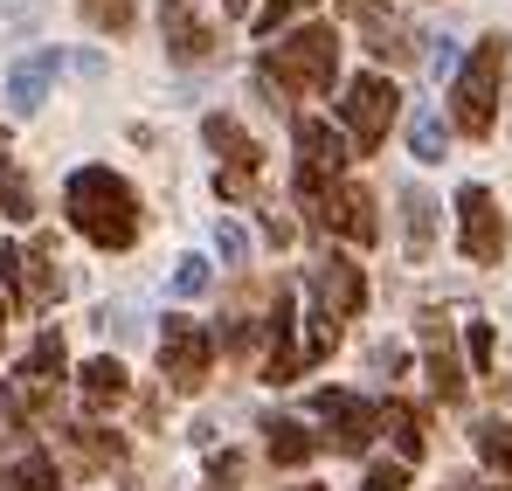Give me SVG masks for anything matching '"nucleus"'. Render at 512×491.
I'll return each instance as SVG.
<instances>
[{
  "label": "nucleus",
  "instance_id": "obj_1",
  "mask_svg": "<svg viewBox=\"0 0 512 491\" xmlns=\"http://www.w3.org/2000/svg\"><path fill=\"white\" fill-rule=\"evenodd\" d=\"M63 208L77 222V236H90L97 249H132L139 243V194L132 180H118L111 166H77L63 187Z\"/></svg>",
  "mask_w": 512,
  "mask_h": 491
},
{
  "label": "nucleus",
  "instance_id": "obj_2",
  "mask_svg": "<svg viewBox=\"0 0 512 491\" xmlns=\"http://www.w3.org/2000/svg\"><path fill=\"white\" fill-rule=\"evenodd\" d=\"M263 83H277V90H291V97L333 90V83H340V35H333L326 21L291 28L277 49H263Z\"/></svg>",
  "mask_w": 512,
  "mask_h": 491
},
{
  "label": "nucleus",
  "instance_id": "obj_3",
  "mask_svg": "<svg viewBox=\"0 0 512 491\" xmlns=\"http://www.w3.org/2000/svg\"><path fill=\"white\" fill-rule=\"evenodd\" d=\"M506 35H485L464 63H457V83H450V125L485 139L492 118H499V83H506Z\"/></svg>",
  "mask_w": 512,
  "mask_h": 491
},
{
  "label": "nucleus",
  "instance_id": "obj_4",
  "mask_svg": "<svg viewBox=\"0 0 512 491\" xmlns=\"http://www.w3.org/2000/svg\"><path fill=\"white\" fill-rule=\"evenodd\" d=\"M291 139H298V201L319 215V201L340 187L346 160H353V139H346V125H333V118H298Z\"/></svg>",
  "mask_w": 512,
  "mask_h": 491
},
{
  "label": "nucleus",
  "instance_id": "obj_5",
  "mask_svg": "<svg viewBox=\"0 0 512 491\" xmlns=\"http://www.w3.org/2000/svg\"><path fill=\"white\" fill-rule=\"evenodd\" d=\"M395 111H402V90H395L388 77H353V83H346L340 125H346V139H353V153H374V146L388 139Z\"/></svg>",
  "mask_w": 512,
  "mask_h": 491
},
{
  "label": "nucleus",
  "instance_id": "obj_6",
  "mask_svg": "<svg viewBox=\"0 0 512 491\" xmlns=\"http://www.w3.org/2000/svg\"><path fill=\"white\" fill-rule=\"evenodd\" d=\"M208 367H215V339H208V326L167 319V332H160V374H167V388L173 395H194V388L208 381Z\"/></svg>",
  "mask_w": 512,
  "mask_h": 491
},
{
  "label": "nucleus",
  "instance_id": "obj_7",
  "mask_svg": "<svg viewBox=\"0 0 512 491\" xmlns=\"http://www.w3.org/2000/svg\"><path fill=\"white\" fill-rule=\"evenodd\" d=\"M457 243L471 263H499L506 256V215L492 201V187H457Z\"/></svg>",
  "mask_w": 512,
  "mask_h": 491
},
{
  "label": "nucleus",
  "instance_id": "obj_8",
  "mask_svg": "<svg viewBox=\"0 0 512 491\" xmlns=\"http://www.w3.org/2000/svg\"><path fill=\"white\" fill-rule=\"evenodd\" d=\"M312 409L333 422V450H346V457H360V450L374 443V429H381V409L360 402V395H346V388H319Z\"/></svg>",
  "mask_w": 512,
  "mask_h": 491
},
{
  "label": "nucleus",
  "instance_id": "obj_9",
  "mask_svg": "<svg viewBox=\"0 0 512 491\" xmlns=\"http://www.w3.org/2000/svg\"><path fill=\"white\" fill-rule=\"evenodd\" d=\"M312 222H319V229H340L346 243H374V236H381V215H374V194H367V187H353V180H340V187H333V194H326V201H319V215H312Z\"/></svg>",
  "mask_w": 512,
  "mask_h": 491
},
{
  "label": "nucleus",
  "instance_id": "obj_10",
  "mask_svg": "<svg viewBox=\"0 0 512 491\" xmlns=\"http://www.w3.org/2000/svg\"><path fill=\"white\" fill-rule=\"evenodd\" d=\"M312 298H319L326 319H360V305H367V277H360V263H353V256H326V263H312Z\"/></svg>",
  "mask_w": 512,
  "mask_h": 491
},
{
  "label": "nucleus",
  "instance_id": "obj_11",
  "mask_svg": "<svg viewBox=\"0 0 512 491\" xmlns=\"http://www.w3.org/2000/svg\"><path fill=\"white\" fill-rule=\"evenodd\" d=\"M160 35H167L173 63H208V56H215V28H208L187 0H160Z\"/></svg>",
  "mask_w": 512,
  "mask_h": 491
},
{
  "label": "nucleus",
  "instance_id": "obj_12",
  "mask_svg": "<svg viewBox=\"0 0 512 491\" xmlns=\"http://www.w3.org/2000/svg\"><path fill=\"white\" fill-rule=\"evenodd\" d=\"M201 139L222 153V173H243V180H256V166H263V146H256L250 132L229 118V111H215L208 125H201Z\"/></svg>",
  "mask_w": 512,
  "mask_h": 491
},
{
  "label": "nucleus",
  "instance_id": "obj_13",
  "mask_svg": "<svg viewBox=\"0 0 512 491\" xmlns=\"http://www.w3.org/2000/svg\"><path fill=\"white\" fill-rule=\"evenodd\" d=\"M340 7L353 14V28L367 35V49H374V56H388V63H402V56H409V35H402V21H395L381 0H340Z\"/></svg>",
  "mask_w": 512,
  "mask_h": 491
},
{
  "label": "nucleus",
  "instance_id": "obj_14",
  "mask_svg": "<svg viewBox=\"0 0 512 491\" xmlns=\"http://www.w3.org/2000/svg\"><path fill=\"white\" fill-rule=\"evenodd\" d=\"M125 388H132V381H125V367H118L111 353H97V360H84V367H77V395H84L90 415L118 409V402H125Z\"/></svg>",
  "mask_w": 512,
  "mask_h": 491
},
{
  "label": "nucleus",
  "instance_id": "obj_15",
  "mask_svg": "<svg viewBox=\"0 0 512 491\" xmlns=\"http://www.w3.org/2000/svg\"><path fill=\"white\" fill-rule=\"evenodd\" d=\"M49 77H56V49H42V56H28V63H14V77H7V111H14V118L42 111Z\"/></svg>",
  "mask_w": 512,
  "mask_h": 491
},
{
  "label": "nucleus",
  "instance_id": "obj_16",
  "mask_svg": "<svg viewBox=\"0 0 512 491\" xmlns=\"http://www.w3.org/2000/svg\"><path fill=\"white\" fill-rule=\"evenodd\" d=\"M423 346H429V388H436L443 402H464V367H457V353H450V332L429 319Z\"/></svg>",
  "mask_w": 512,
  "mask_h": 491
},
{
  "label": "nucleus",
  "instance_id": "obj_17",
  "mask_svg": "<svg viewBox=\"0 0 512 491\" xmlns=\"http://www.w3.org/2000/svg\"><path fill=\"white\" fill-rule=\"evenodd\" d=\"M263 443H270V464H291V471L319 450V436H312L298 415H270V422H263Z\"/></svg>",
  "mask_w": 512,
  "mask_h": 491
},
{
  "label": "nucleus",
  "instance_id": "obj_18",
  "mask_svg": "<svg viewBox=\"0 0 512 491\" xmlns=\"http://www.w3.org/2000/svg\"><path fill=\"white\" fill-rule=\"evenodd\" d=\"M402 243H409V263H423L429 249H436V201H429L423 187L402 194Z\"/></svg>",
  "mask_w": 512,
  "mask_h": 491
},
{
  "label": "nucleus",
  "instance_id": "obj_19",
  "mask_svg": "<svg viewBox=\"0 0 512 491\" xmlns=\"http://www.w3.org/2000/svg\"><path fill=\"white\" fill-rule=\"evenodd\" d=\"M381 429H388V436H395V450H402V464H416V457H423L429 450V422H423V409H416V402H388V409H381Z\"/></svg>",
  "mask_w": 512,
  "mask_h": 491
},
{
  "label": "nucleus",
  "instance_id": "obj_20",
  "mask_svg": "<svg viewBox=\"0 0 512 491\" xmlns=\"http://www.w3.org/2000/svg\"><path fill=\"white\" fill-rule=\"evenodd\" d=\"M63 443L84 457V464H125V436L118 429H97V422H70Z\"/></svg>",
  "mask_w": 512,
  "mask_h": 491
},
{
  "label": "nucleus",
  "instance_id": "obj_21",
  "mask_svg": "<svg viewBox=\"0 0 512 491\" xmlns=\"http://www.w3.org/2000/svg\"><path fill=\"white\" fill-rule=\"evenodd\" d=\"M471 450L499 471L512 485V422H499V415H485V422H471Z\"/></svg>",
  "mask_w": 512,
  "mask_h": 491
},
{
  "label": "nucleus",
  "instance_id": "obj_22",
  "mask_svg": "<svg viewBox=\"0 0 512 491\" xmlns=\"http://www.w3.org/2000/svg\"><path fill=\"white\" fill-rule=\"evenodd\" d=\"M21 374H28V381H42V388H56V381L70 374V353H63V332H42V339L28 346V360H21Z\"/></svg>",
  "mask_w": 512,
  "mask_h": 491
},
{
  "label": "nucleus",
  "instance_id": "obj_23",
  "mask_svg": "<svg viewBox=\"0 0 512 491\" xmlns=\"http://www.w3.org/2000/svg\"><path fill=\"white\" fill-rule=\"evenodd\" d=\"M0 485L7 491H56V457L49 450H28V457H14L0 471Z\"/></svg>",
  "mask_w": 512,
  "mask_h": 491
},
{
  "label": "nucleus",
  "instance_id": "obj_24",
  "mask_svg": "<svg viewBox=\"0 0 512 491\" xmlns=\"http://www.w3.org/2000/svg\"><path fill=\"white\" fill-rule=\"evenodd\" d=\"M409 153H416L423 166H436L443 153H450V125H443L436 111H416V118H409Z\"/></svg>",
  "mask_w": 512,
  "mask_h": 491
},
{
  "label": "nucleus",
  "instance_id": "obj_25",
  "mask_svg": "<svg viewBox=\"0 0 512 491\" xmlns=\"http://www.w3.org/2000/svg\"><path fill=\"white\" fill-rule=\"evenodd\" d=\"M0 208H7L14 222H35V194H28V180H21V166L7 160V146H0Z\"/></svg>",
  "mask_w": 512,
  "mask_h": 491
},
{
  "label": "nucleus",
  "instance_id": "obj_26",
  "mask_svg": "<svg viewBox=\"0 0 512 491\" xmlns=\"http://www.w3.org/2000/svg\"><path fill=\"white\" fill-rule=\"evenodd\" d=\"M77 7H84L90 28H104V35H125L132 28V0H77Z\"/></svg>",
  "mask_w": 512,
  "mask_h": 491
},
{
  "label": "nucleus",
  "instance_id": "obj_27",
  "mask_svg": "<svg viewBox=\"0 0 512 491\" xmlns=\"http://www.w3.org/2000/svg\"><path fill=\"white\" fill-rule=\"evenodd\" d=\"M333 346H340V319L312 312V326H305V367H319V360H326Z\"/></svg>",
  "mask_w": 512,
  "mask_h": 491
},
{
  "label": "nucleus",
  "instance_id": "obj_28",
  "mask_svg": "<svg viewBox=\"0 0 512 491\" xmlns=\"http://www.w3.org/2000/svg\"><path fill=\"white\" fill-rule=\"evenodd\" d=\"M312 7H319V0H263V7H256V35H277L284 21H298V14H312Z\"/></svg>",
  "mask_w": 512,
  "mask_h": 491
},
{
  "label": "nucleus",
  "instance_id": "obj_29",
  "mask_svg": "<svg viewBox=\"0 0 512 491\" xmlns=\"http://www.w3.org/2000/svg\"><path fill=\"white\" fill-rule=\"evenodd\" d=\"M464 346H471V374L499 381V374H492V353H499V339H492V326H485V319H471V332H464Z\"/></svg>",
  "mask_w": 512,
  "mask_h": 491
},
{
  "label": "nucleus",
  "instance_id": "obj_30",
  "mask_svg": "<svg viewBox=\"0 0 512 491\" xmlns=\"http://www.w3.org/2000/svg\"><path fill=\"white\" fill-rule=\"evenodd\" d=\"M208 277H215V270H208L201 256H180V270H173V298H201Z\"/></svg>",
  "mask_w": 512,
  "mask_h": 491
},
{
  "label": "nucleus",
  "instance_id": "obj_31",
  "mask_svg": "<svg viewBox=\"0 0 512 491\" xmlns=\"http://www.w3.org/2000/svg\"><path fill=\"white\" fill-rule=\"evenodd\" d=\"M0 284H14V305L28 312V256L7 249V243H0Z\"/></svg>",
  "mask_w": 512,
  "mask_h": 491
},
{
  "label": "nucleus",
  "instance_id": "obj_32",
  "mask_svg": "<svg viewBox=\"0 0 512 491\" xmlns=\"http://www.w3.org/2000/svg\"><path fill=\"white\" fill-rule=\"evenodd\" d=\"M402 485H409V464H374L360 478V491H402Z\"/></svg>",
  "mask_w": 512,
  "mask_h": 491
},
{
  "label": "nucleus",
  "instance_id": "obj_33",
  "mask_svg": "<svg viewBox=\"0 0 512 491\" xmlns=\"http://www.w3.org/2000/svg\"><path fill=\"white\" fill-rule=\"evenodd\" d=\"M215 249H222L229 263H243V256H250V236H243L236 222H222V229H215Z\"/></svg>",
  "mask_w": 512,
  "mask_h": 491
},
{
  "label": "nucleus",
  "instance_id": "obj_34",
  "mask_svg": "<svg viewBox=\"0 0 512 491\" xmlns=\"http://www.w3.org/2000/svg\"><path fill=\"white\" fill-rule=\"evenodd\" d=\"M208 478H215V485H236V478H243V457H236V450L208 457Z\"/></svg>",
  "mask_w": 512,
  "mask_h": 491
},
{
  "label": "nucleus",
  "instance_id": "obj_35",
  "mask_svg": "<svg viewBox=\"0 0 512 491\" xmlns=\"http://www.w3.org/2000/svg\"><path fill=\"white\" fill-rule=\"evenodd\" d=\"M222 14H250V0H222Z\"/></svg>",
  "mask_w": 512,
  "mask_h": 491
},
{
  "label": "nucleus",
  "instance_id": "obj_36",
  "mask_svg": "<svg viewBox=\"0 0 512 491\" xmlns=\"http://www.w3.org/2000/svg\"><path fill=\"white\" fill-rule=\"evenodd\" d=\"M0 319H7V291H0Z\"/></svg>",
  "mask_w": 512,
  "mask_h": 491
},
{
  "label": "nucleus",
  "instance_id": "obj_37",
  "mask_svg": "<svg viewBox=\"0 0 512 491\" xmlns=\"http://www.w3.org/2000/svg\"><path fill=\"white\" fill-rule=\"evenodd\" d=\"M450 491H464V478H457V485H450Z\"/></svg>",
  "mask_w": 512,
  "mask_h": 491
},
{
  "label": "nucleus",
  "instance_id": "obj_38",
  "mask_svg": "<svg viewBox=\"0 0 512 491\" xmlns=\"http://www.w3.org/2000/svg\"><path fill=\"white\" fill-rule=\"evenodd\" d=\"M305 491H326V485H305Z\"/></svg>",
  "mask_w": 512,
  "mask_h": 491
},
{
  "label": "nucleus",
  "instance_id": "obj_39",
  "mask_svg": "<svg viewBox=\"0 0 512 491\" xmlns=\"http://www.w3.org/2000/svg\"><path fill=\"white\" fill-rule=\"evenodd\" d=\"M492 491H512V485H492Z\"/></svg>",
  "mask_w": 512,
  "mask_h": 491
}]
</instances>
